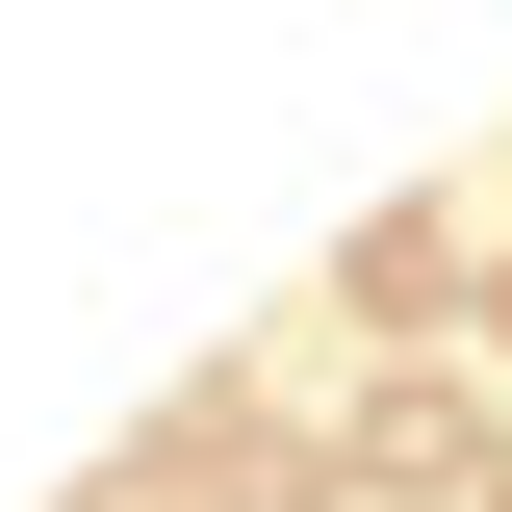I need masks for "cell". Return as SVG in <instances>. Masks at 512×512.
I'll use <instances>...</instances> for the list:
<instances>
[{
	"instance_id": "1",
	"label": "cell",
	"mask_w": 512,
	"mask_h": 512,
	"mask_svg": "<svg viewBox=\"0 0 512 512\" xmlns=\"http://www.w3.org/2000/svg\"><path fill=\"white\" fill-rule=\"evenodd\" d=\"M359 487H461V512H487V436H461V384H384V410H359Z\"/></svg>"
},
{
	"instance_id": "2",
	"label": "cell",
	"mask_w": 512,
	"mask_h": 512,
	"mask_svg": "<svg viewBox=\"0 0 512 512\" xmlns=\"http://www.w3.org/2000/svg\"><path fill=\"white\" fill-rule=\"evenodd\" d=\"M436 282H461V231H436V205H384V231H359V333H436Z\"/></svg>"
},
{
	"instance_id": "3",
	"label": "cell",
	"mask_w": 512,
	"mask_h": 512,
	"mask_svg": "<svg viewBox=\"0 0 512 512\" xmlns=\"http://www.w3.org/2000/svg\"><path fill=\"white\" fill-rule=\"evenodd\" d=\"M487 512H512V461H487Z\"/></svg>"
},
{
	"instance_id": "4",
	"label": "cell",
	"mask_w": 512,
	"mask_h": 512,
	"mask_svg": "<svg viewBox=\"0 0 512 512\" xmlns=\"http://www.w3.org/2000/svg\"><path fill=\"white\" fill-rule=\"evenodd\" d=\"M487 333H512V282H487Z\"/></svg>"
}]
</instances>
